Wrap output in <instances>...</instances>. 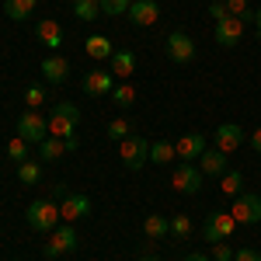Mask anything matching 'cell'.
I'll use <instances>...</instances> for the list:
<instances>
[{
    "label": "cell",
    "mask_w": 261,
    "mask_h": 261,
    "mask_svg": "<svg viewBox=\"0 0 261 261\" xmlns=\"http://www.w3.org/2000/svg\"><path fill=\"white\" fill-rule=\"evenodd\" d=\"M24 220H28V226L35 230V233H53L56 226H60V202H56V195H42V199H35L28 209H24Z\"/></svg>",
    "instance_id": "obj_1"
},
{
    "label": "cell",
    "mask_w": 261,
    "mask_h": 261,
    "mask_svg": "<svg viewBox=\"0 0 261 261\" xmlns=\"http://www.w3.org/2000/svg\"><path fill=\"white\" fill-rule=\"evenodd\" d=\"M77 122H81V108H77V105H70V101L53 105V112H49V136L70 140L73 129H77Z\"/></svg>",
    "instance_id": "obj_2"
},
{
    "label": "cell",
    "mask_w": 261,
    "mask_h": 261,
    "mask_svg": "<svg viewBox=\"0 0 261 261\" xmlns=\"http://www.w3.org/2000/svg\"><path fill=\"white\" fill-rule=\"evenodd\" d=\"M119 161L129 167V171H140L143 164L150 161V140L146 136H125L119 143Z\"/></svg>",
    "instance_id": "obj_3"
},
{
    "label": "cell",
    "mask_w": 261,
    "mask_h": 261,
    "mask_svg": "<svg viewBox=\"0 0 261 261\" xmlns=\"http://www.w3.org/2000/svg\"><path fill=\"white\" fill-rule=\"evenodd\" d=\"M18 136H21V140H28L32 146H39L42 140H49V119H42V112H35V108L21 112V119H18Z\"/></svg>",
    "instance_id": "obj_4"
},
{
    "label": "cell",
    "mask_w": 261,
    "mask_h": 261,
    "mask_svg": "<svg viewBox=\"0 0 261 261\" xmlns=\"http://www.w3.org/2000/svg\"><path fill=\"white\" fill-rule=\"evenodd\" d=\"M230 216L244 226H254L261 223V195L254 192H241V195H233V209H230Z\"/></svg>",
    "instance_id": "obj_5"
},
{
    "label": "cell",
    "mask_w": 261,
    "mask_h": 261,
    "mask_svg": "<svg viewBox=\"0 0 261 261\" xmlns=\"http://www.w3.org/2000/svg\"><path fill=\"white\" fill-rule=\"evenodd\" d=\"M70 251H77V230H73V223H60V226L49 233L45 258H63V254H70Z\"/></svg>",
    "instance_id": "obj_6"
},
{
    "label": "cell",
    "mask_w": 261,
    "mask_h": 261,
    "mask_svg": "<svg viewBox=\"0 0 261 261\" xmlns=\"http://www.w3.org/2000/svg\"><path fill=\"white\" fill-rule=\"evenodd\" d=\"M202 181H205V174L199 171V164H192V161H181L178 171L171 174V185L178 188L181 195H195L202 188Z\"/></svg>",
    "instance_id": "obj_7"
},
{
    "label": "cell",
    "mask_w": 261,
    "mask_h": 261,
    "mask_svg": "<svg viewBox=\"0 0 261 261\" xmlns=\"http://www.w3.org/2000/svg\"><path fill=\"white\" fill-rule=\"evenodd\" d=\"M237 226H241V223L233 220L230 213H223V209H216V213H209V220H205V241H209V244L230 241Z\"/></svg>",
    "instance_id": "obj_8"
},
{
    "label": "cell",
    "mask_w": 261,
    "mask_h": 261,
    "mask_svg": "<svg viewBox=\"0 0 261 261\" xmlns=\"http://www.w3.org/2000/svg\"><path fill=\"white\" fill-rule=\"evenodd\" d=\"M81 87H84L87 98H105V94L115 91V73H108V70H91V73H84Z\"/></svg>",
    "instance_id": "obj_9"
},
{
    "label": "cell",
    "mask_w": 261,
    "mask_h": 261,
    "mask_svg": "<svg viewBox=\"0 0 261 261\" xmlns=\"http://www.w3.org/2000/svg\"><path fill=\"white\" fill-rule=\"evenodd\" d=\"M167 60L171 63H192L195 60V42L188 32H171L167 35Z\"/></svg>",
    "instance_id": "obj_10"
},
{
    "label": "cell",
    "mask_w": 261,
    "mask_h": 261,
    "mask_svg": "<svg viewBox=\"0 0 261 261\" xmlns=\"http://www.w3.org/2000/svg\"><path fill=\"white\" fill-rule=\"evenodd\" d=\"M91 213V199L87 195H81V192H66L60 199V216H63V223H77V220H84Z\"/></svg>",
    "instance_id": "obj_11"
},
{
    "label": "cell",
    "mask_w": 261,
    "mask_h": 261,
    "mask_svg": "<svg viewBox=\"0 0 261 261\" xmlns=\"http://www.w3.org/2000/svg\"><path fill=\"white\" fill-rule=\"evenodd\" d=\"M213 35H216V42H220L223 49H233V45L244 39V18H233V14H230V18L216 21V32H213Z\"/></svg>",
    "instance_id": "obj_12"
},
{
    "label": "cell",
    "mask_w": 261,
    "mask_h": 261,
    "mask_svg": "<svg viewBox=\"0 0 261 261\" xmlns=\"http://www.w3.org/2000/svg\"><path fill=\"white\" fill-rule=\"evenodd\" d=\"M213 140H216V150H223V153H233V150L244 143V129L237 125V122H223V125H216Z\"/></svg>",
    "instance_id": "obj_13"
},
{
    "label": "cell",
    "mask_w": 261,
    "mask_h": 261,
    "mask_svg": "<svg viewBox=\"0 0 261 261\" xmlns=\"http://www.w3.org/2000/svg\"><path fill=\"white\" fill-rule=\"evenodd\" d=\"M205 150H209V146H205V133H185V136L174 143V153H178L181 161H199Z\"/></svg>",
    "instance_id": "obj_14"
},
{
    "label": "cell",
    "mask_w": 261,
    "mask_h": 261,
    "mask_svg": "<svg viewBox=\"0 0 261 261\" xmlns=\"http://www.w3.org/2000/svg\"><path fill=\"white\" fill-rule=\"evenodd\" d=\"M81 143H77V136H70V140H56V136H49V140L39 143V161H60V157H66V153H73Z\"/></svg>",
    "instance_id": "obj_15"
},
{
    "label": "cell",
    "mask_w": 261,
    "mask_h": 261,
    "mask_svg": "<svg viewBox=\"0 0 261 261\" xmlns=\"http://www.w3.org/2000/svg\"><path fill=\"white\" fill-rule=\"evenodd\" d=\"M157 18H161V4L157 0H133V7H129V21L133 24L146 28V24H157Z\"/></svg>",
    "instance_id": "obj_16"
},
{
    "label": "cell",
    "mask_w": 261,
    "mask_h": 261,
    "mask_svg": "<svg viewBox=\"0 0 261 261\" xmlns=\"http://www.w3.org/2000/svg\"><path fill=\"white\" fill-rule=\"evenodd\" d=\"M42 77H45L49 84H63L66 77H70V60L60 56V53H49V56L42 60Z\"/></svg>",
    "instance_id": "obj_17"
},
{
    "label": "cell",
    "mask_w": 261,
    "mask_h": 261,
    "mask_svg": "<svg viewBox=\"0 0 261 261\" xmlns=\"http://www.w3.org/2000/svg\"><path fill=\"white\" fill-rule=\"evenodd\" d=\"M35 35H39V42L45 45V49H63V42H66V35H63V28H60V21H53V18L39 21Z\"/></svg>",
    "instance_id": "obj_18"
},
{
    "label": "cell",
    "mask_w": 261,
    "mask_h": 261,
    "mask_svg": "<svg viewBox=\"0 0 261 261\" xmlns=\"http://www.w3.org/2000/svg\"><path fill=\"white\" fill-rule=\"evenodd\" d=\"M199 171L205 174V178H209V174H220V178H223V174L230 171V167H226V153L216 150V146H213V150H205V153L199 157Z\"/></svg>",
    "instance_id": "obj_19"
},
{
    "label": "cell",
    "mask_w": 261,
    "mask_h": 261,
    "mask_svg": "<svg viewBox=\"0 0 261 261\" xmlns=\"http://www.w3.org/2000/svg\"><path fill=\"white\" fill-rule=\"evenodd\" d=\"M112 73L115 77H133L136 73V53H129V49H115L112 53Z\"/></svg>",
    "instance_id": "obj_20"
},
{
    "label": "cell",
    "mask_w": 261,
    "mask_h": 261,
    "mask_svg": "<svg viewBox=\"0 0 261 261\" xmlns=\"http://www.w3.org/2000/svg\"><path fill=\"white\" fill-rule=\"evenodd\" d=\"M143 233H146L150 241H164V237H171V220H167V216H157V213H150V216L143 220Z\"/></svg>",
    "instance_id": "obj_21"
},
{
    "label": "cell",
    "mask_w": 261,
    "mask_h": 261,
    "mask_svg": "<svg viewBox=\"0 0 261 261\" xmlns=\"http://www.w3.org/2000/svg\"><path fill=\"white\" fill-rule=\"evenodd\" d=\"M84 53L91 56V60H112V39L108 35H91V39L84 42Z\"/></svg>",
    "instance_id": "obj_22"
},
{
    "label": "cell",
    "mask_w": 261,
    "mask_h": 261,
    "mask_svg": "<svg viewBox=\"0 0 261 261\" xmlns=\"http://www.w3.org/2000/svg\"><path fill=\"white\" fill-rule=\"evenodd\" d=\"M39 7V0H4V14L11 21H24L32 18V11Z\"/></svg>",
    "instance_id": "obj_23"
},
{
    "label": "cell",
    "mask_w": 261,
    "mask_h": 261,
    "mask_svg": "<svg viewBox=\"0 0 261 261\" xmlns=\"http://www.w3.org/2000/svg\"><path fill=\"white\" fill-rule=\"evenodd\" d=\"M174 157H178V153H174V143H167V140H153L150 143V164L164 167V164H171Z\"/></svg>",
    "instance_id": "obj_24"
},
{
    "label": "cell",
    "mask_w": 261,
    "mask_h": 261,
    "mask_svg": "<svg viewBox=\"0 0 261 261\" xmlns=\"http://www.w3.org/2000/svg\"><path fill=\"white\" fill-rule=\"evenodd\" d=\"M18 178H21V185H39V181H42V164L39 161L18 164Z\"/></svg>",
    "instance_id": "obj_25"
},
{
    "label": "cell",
    "mask_w": 261,
    "mask_h": 261,
    "mask_svg": "<svg viewBox=\"0 0 261 261\" xmlns=\"http://www.w3.org/2000/svg\"><path fill=\"white\" fill-rule=\"evenodd\" d=\"M73 14L81 21H94L101 14V0H73Z\"/></svg>",
    "instance_id": "obj_26"
},
{
    "label": "cell",
    "mask_w": 261,
    "mask_h": 261,
    "mask_svg": "<svg viewBox=\"0 0 261 261\" xmlns=\"http://www.w3.org/2000/svg\"><path fill=\"white\" fill-rule=\"evenodd\" d=\"M105 136H108L112 143H122L125 136H133V125H129V119H112L108 129H105Z\"/></svg>",
    "instance_id": "obj_27"
},
{
    "label": "cell",
    "mask_w": 261,
    "mask_h": 261,
    "mask_svg": "<svg viewBox=\"0 0 261 261\" xmlns=\"http://www.w3.org/2000/svg\"><path fill=\"white\" fill-rule=\"evenodd\" d=\"M241 185H244L241 171H226V174H223V181H220V192L233 199V195H241Z\"/></svg>",
    "instance_id": "obj_28"
},
{
    "label": "cell",
    "mask_w": 261,
    "mask_h": 261,
    "mask_svg": "<svg viewBox=\"0 0 261 261\" xmlns=\"http://www.w3.org/2000/svg\"><path fill=\"white\" fill-rule=\"evenodd\" d=\"M112 101H115V105H122V108H129V105L136 101V87H133L129 81H122L119 87L112 91Z\"/></svg>",
    "instance_id": "obj_29"
},
{
    "label": "cell",
    "mask_w": 261,
    "mask_h": 261,
    "mask_svg": "<svg viewBox=\"0 0 261 261\" xmlns=\"http://www.w3.org/2000/svg\"><path fill=\"white\" fill-rule=\"evenodd\" d=\"M28 146H32V143L21 140V136L7 140V157H11V161H18V164H24V161H28Z\"/></svg>",
    "instance_id": "obj_30"
},
{
    "label": "cell",
    "mask_w": 261,
    "mask_h": 261,
    "mask_svg": "<svg viewBox=\"0 0 261 261\" xmlns=\"http://www.w3.org/2000/svg\"><path fill=\"white\" fill-rule=\"evenodd\" d=\"M129 7H133V0H101V14H108V18L129 14Z\"/></svg>",
    "instance_id": "obj_31"
},
{
    "label": "cell",
    "mask_w": 261,
    "mask_h": 261,
    "mask_svg": "<svg viewBox=\"0 0 261 261\" xmlns=\"http://www.w3.org/2000/svg\"><path fill=\"white\" fill-rule=\"evenodd\" d=\"M171 237H178V241H185V237H192V220L188 216H171Z\"/></svg>",
    "instance_id": "obj_32"
},
{
    "label": "cell",
    "mask_w": 261,
    "mask_h": 261,
    "mask_svg": "<svg viewBox=\"0 0 261 261\" xmlns=\"http://www.w3.org/2000/svg\"><path fill=\"white\" fill-rule=\"evenodd\" d=\"M223 4H226V11H230L233 18L251 21V0H223Z\"/></svg>",
    "instance_id": "obj_33"
},
{
    "label": "cell",
    "mask_w": 261,
    "mask_h": 261,
    "mask_svg": "<svg viewBox=\"0 0 261 261\" xmlns=\"http://www.w3.org/2000/svg\"><path fill=\"white\" fill-rule=\"evenodd\" d=\"M24 105L39 112V105H45V87H28L24 91Z\"/></svg>",
    "instance_id": "obj_34"
},
{
    "label": "cell",
    "mask_w": 261,
    "mask_h": 261,
    "mask_svg": "<svg viewBox=\"0 0 261 261\" xmlns=\"http://www.w3.org/2000/svg\"><path fill=\"white\" fill-rule=\"evenodd\" d=\"M209 247H213V251H209V258L213 261H233V251H230V244H209Z\"/></svg>",
    "instance_id": "obj_35"
},
{
    "label": "cell",
    "mask_w": 261,
    "mask_h": 261,
    "mask_svg": "<svg viewBox=\"0 0 261 261\" xmlns=\"http://www.w3.org/2000/svg\"><path fill=\"white\" fill-rule=\"evenodd\" d=\"M209 18H213V21L230 18V11H226V4H223V0H213V4H209Z\"/></svg>",
    "instance_id": "obj_36"
},
{
    "label": "cell",
    "mask_w": 261,
    "mask_h": 261,
    "mask_svg": "<svg viewBox=\"0 0 261 261\" xmlns=\"http://www.w3.org/2000/svg\"><path fill=\"white\" fill-rule=\"evenodd\" d=\"M233 261H261V251H254V247H241V251L233 254Z\"/></svg>",
    "instance_id": "obj_37"
},
{
    "label": "cell",
    "mask_w": 261,
    "mask_h": 261,
    "mask_svg": "<svg viewBox=\"0 0 261 261\" xmlns=\"http://www.w3.org/2000/svg\"><path fill=\"white\" fill-rule=\"evenodd\" d=\"M251 146H254V150H258V153H261V125H258V129H254V133H251Z\"/></svg>",
    "instance_id": "obj_38"
},
{
    "label": "cell",
    "mask_w": 261,
    "mask_h": 261,
    "mask_svg": "<svg viewBox=\"0 0 261 261\" xmlns=\"http://www.w3.org/2000/svg\"><path fill=\"white\" fill-rule=\"evenodd\" d=\"M185 261H213V258H205L202 251H192V254H188V258H185Z\"/></svg>",
    "instance_id": "obj_39"
},
{
    "label": "cell",
    "mask_w": 261,
    "mask_h": 261,
    "mask_svg": "<svg viewBox=\"0 0 261 261\" xmlns=\"http://www.w3.org/2000/svg\"><path fill=\"white\" fill-rule=\"evenodd\" d=\"M251 21H254V28H258V35H261V7H258V11H251Z\"/></svg>",
    "instance_id": "obj_40"
},
{
    "label": "cell",
    "mask_w": 261,
    "mask_h": 261,
    "mask_svg": "<svg viewBox=\"0 0 261 261\" xmlns=\"http://www.w3.org/2000/svg\"><path fill=\"white\" fill-rule=\"evenodd\" d=\"M140 261H161V258H150V254H143V258Z\"/></svg>",
    "instance_id": "obj_41"
}]
</instances>
